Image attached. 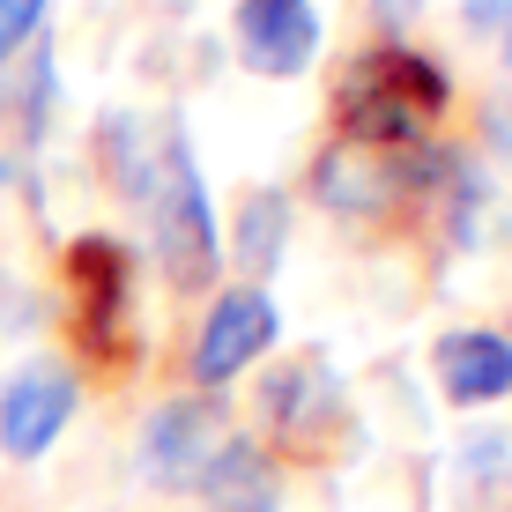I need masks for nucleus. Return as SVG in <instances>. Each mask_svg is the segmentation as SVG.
<instances>
[{
	"instance_id": "nucleus-3",
	"label": "nucleus",
	"mask_w": 512,
	"mask_h": 512,
	"mask_svg": "<svg viewBox=\"0 0 512 512\" xmlns=\"http://www.w3.org/2000/svg\"><path fill=\"white\" fill-rule=\"evenodd\" d=\"M453 156H423V149H364V141H334L312 164V193L334 208V216H379L394 208L409 186L446 179Z\"/></svg>"
},
{
	"instance_id": "nucleus-2",
	"label": "nucleus",
	"mask_w": 512,
	"mask_h": 512,
	"mask_svg": "<svg viewBox=\"0 0 512 512\" xmlns=\"http://www.w3.org/2000/svg\"><path fill=\"white\" fill-rule=\"evenodd\" d=\"M141 208H149L164 275L179 282V290H201V282L216 275V260H223V238H216V208H208V179H201V164H193V141L179 127L164 141V164H156Z\"/></svg>"
},
{
	"instance_id": "nucleus-11",
	"label": "nucleus",
	"mask_w": 512,
	"mask_h": 512,
	"mask_svg": "<svg viewBox=\"0 0 512 512\" xmlns=\"http://www.w3.org/2000/svg\"><path fill=\"white\" fill-rule=\"evenodd\" d=\"M193 490L208 498V512H275V505H282L275 461L253 446V438H231V446L208 461V475H201Z\"/></svg>"
},
{
	"instance_id": "nucleus-7",
	"label": "nucleus",
	"mask_w": 512,
	"mask_h": 512,
	"mask_svg": "<svg viewBox=\"0 0 512 512\" xmlns=\"http://www.w3.org/2000/svg\"><path fill=\"white\" fill-rule=\"evenodd\" d=\"M223 446H231V431H223L216 394H179L141 431V475H149V483H171V490H193Z\"/></svg>"
},
{
	"instance_id": "nucleus-9",
	"label": "nucleus",
	"mask_w": 512,
	"mask_h": 512,
	"mask_svg": "<svg viewBox=\"0 0 512 512\" xmlns=\"http://www.w3.org/2000/svg\"><path fill=\"white\" fill-rule=\"evenodd\" d=\"M67 416H75V379L38 364V372L8 379L0 386V446H8V461H38L52 438L67 431Z\"/></svg>"
},
{
	"instance_id": "nucleus-14",
	"label": "nucleus",
	"mask_w": 512,
	"mask_h": 512,
	"mask_svg": "<svg viewBox=\"0 0 512 512\" xmlns=\"http://www.w3.org/2000/svg\"><path fill=\"white\" fill-rule=\"evenodd\" d=\"M512 0H468V23H505Z\"/></svg>"
},
{
	"instance_id": "nucleus-8",
	"label": "nucleus",
	"mask_w": 512,
	"mask_h": 512,
	"mask_svg": "<svg viewBox=\"0 0 512 512\" xmlns=\"http://www.w3.org/2000/svg\"><path fill=\"white\" fill-rule=\"evenodd\" d=\"M231 45H238V60L253 67V75L290 82V75H305L312 52H320V8H312V0H238Z\"/></svg>"
},
{
	"instance_id": "nucleus-13",
	"label": "nucleus",
	"mask_w": 512,
	"mask_h": 512,
	"mask_svg": "<svg viewBox=\"0 0 512 512\" xmlns=\"http://www.w3.org/2000/svg\"><path fill=\"white\" fill-rule=\"evenodd\" d=\"M38 23H45V0H0V60L38 38Z\"/></svg>"
},
{
	"instance_id": "nucleus-12",
	"label": "nucleus",
	"mask_w": 512,
	"mask_h": 512,
	"mask_svg": "<svg viewBox=\"0 0 512 512\" xmlns=\"http://www.w3.org/2000/svg\"><path fill=\"white\" fill-rule=\"evenodd\" d=\"M282 238H290V193H253V201L238 208V231H231V253H238V268L245 282L260 290V275H275V260H282Z\"/></svg>"
},
{
	"instance_id": "nucleus-4",
	"label": "nucleus",
	"mask_w": 512,
	"mask_h": 512,
	"mask_svg": "<svg viewBox=\"0 0 512 512\" xmlns=\"http://www.w3.org/2000/svg\"><path fill=\"white\" fill-rule=\"evenodd\" d=\"M67 312H75V342L97 364L127 357V312H134V260L119 238H75L67 245Z\"/></svg>"
},
{
	"instance_id": "nucleus-6",
	"label": "nucleus",
	"mask_w": 512,
	"mask_h": 512,
	"mask_svg": "<svg viewBox=\"0 0 512 512\" xmlns=\"http://www.w3.org/2000/svg\"><path fill=\"white\" fill-rule=\"evenodd\" d=\"M275 334H282V312H275L268 290H253V282L223 290L216 305H208L201 334H193V386H201V394L231 386L245 364H260L275 349Z\"/></svg>"
},
{
	"instance_id": "nucleus-1",
	"label": "nucleus",
	"mask_w": 512,
	"mask_h": 512,
	"mask_svg": "<svg viewBox=\"0 0 512 512\" xmlns=\"http://www.w3.org/2000/svg\"><path fill=\"white\" fill-rule=\"evenodd\" d=\"M453 104V82L431 52L379 38L372 52L342 67L334 82V119H342V141H364V149H423V127Z\"/></svg>"
},
{
	"instance_id": "nucleus-5",
	"label": "nucleus",
	"mask_w": 512,
	"mask_h": 512,
	"mask_svg": "<svg viewBox=\"0 0 512 512\" xmlns=\"http://www.w3.org/2000/svg\"><path fill=\"white\" fill-rule=\"evenodd\" d=\"M260 416H268L275 446H290V453H327L334 431H342V416H349L334 364H327V357H290V364H275L268 386H260Z\"/></svg>"
},
{
	"instance_id": "nucleus-10",
	"label": "nucleus",
	"mask_w": 512,
	"mask_h": 512,
	"mask_svg": "<svg viewBox=\"0 0 512 512\" xmlns=\"http://www.w3.org/2000/svg\"><path fill=\"white\" fill-rule=\"evenodd\" d=\"M438 386H446V401H461V409L505 401L512 394V334H498V327H453L446 342H438Z\"/></svg>"
},
{
	"instance_id": "nucleus-15",
	"label": "nucleus",
	"mask_w": 512,
	"mask_h": 512,
	"mask_svg": "<svg viewBox=\"0 0 512 512\" xmlns=\"http://www.w3.org/2000/svg\"><path fill=\"white\" fill-rule=\"evenodd\" d=\"M15 186V156H0V193H8Z\"/></svg>"
},
{
	"instance_id": "nucleus-16",
	"label": "nucleus",
	"mask_w": 512,
	"mask_h": 512,
	"mask_svg": "<svg viewBox=\"0 0 512 512\" xmlns=\"http://www.w3.org/2000/svg\"><path fill=\"white\" fill-rule=\"evenodd\" d=\"M505 67H512V15H505Z\"/></svg>"
}]
</instances>
